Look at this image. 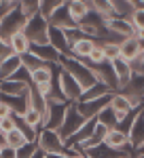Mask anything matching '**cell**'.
Masks as SVG:
<instances>
[{"instance_id":"cell-21","label":"cell","mask_w":144,"mask_h":158,"mask_svg":"<svg viewBox=\"0 0 144 158\" xmlns=\"http://www.w3.org/2000/svg\"><path fill=\"white\" fill-rule=\"evenodd\" d=\"M9 44H11V49L15 55H19V57H24L25 53H30L32 49V42H30V38L25 36V32H15L11 38H9Z\"/></svg>"},{"instance_id":"cell-36","label":"cell","mask_w":144,"mask_h":158,"mask_svg":"<svg viewBox=\"0 0 144 158\" xmlns=\"http://www.w3.org/2000/svg\"><path fill=\"white\" fill-rule=\"evenodd\" d=\"M87 59H89V65H100V63L108 61V59H106V53H104V49H102V47H100L97 42H96V47H93L91 55H89Z\"/></svg>"},{"instance_id":"cell-51","label":"cell","mask_w":144,"mask_h":158,"mask_svg":"<svg viewBox=\"0 0 144 158\" xmlns=\"http://www.w3.org/2000/svg\"><path fill=\"white\" fill-rule=\"evenodd\" d=\"M87 158H89V156H87Z\"/></svg>"},{"instance_id":"cell-37","label":"cell","mask_w":144,"mask_h":158,"mask_svg":"<svg viewBox=\"0 0 144 158\" xmlns=\"http://www.w3.org/2000/svg\"><path fill=\"white\" fill-rule=\"evenodd\" d=\"M38 150H40V148H38L36 141H28V143H24L21 148H17V158H30V156H34Z\"/></svg>"},{"instance_id":"cell-38","label":"cell","mask_w":144,"mask_h":158,"mask_svg":"<svg viewBox=\"0 0 144 158\" xmlns=\"http://www.w3.org/2000/svg\"><path fill=\"white\" fill-rule=\"evenodd\" d=\"M13 129H17V118H15V114L0 118V133L2 135H7L9 131H13Z\"/></svg>"},{"instance_id":"cell-48","label":"cell","mask_w":144,"mask_h":158,"mask_svg":"<svg viewBox=\"0 0 144 158\" xmlns=\"http://www.w3.org/2000/svg\"><path fill=\"white\" fill-rule=\"evenodd\" d=\"M133 2H136L138 6H144V0H133Z\"/></svg>"},{"instance_id":"cell-43","label":"cell","mask_w":144,"mask_h":158,"mask_svg":"<svg viewBox=\"0 0 144 158\" xmlns=\"http://www.w3.org/2000/svg\"><path fill=\"white\" fill-rule=\"evenodd\" d=\"M72 154H57V152H49L45 154V158H70Z\"/></svg>"},{"instance_id":"cell-31","label":"cell","mask_w":144,"mask_h":158,"mask_svg":"<svg viewBox=\"0 0 144 158\" xmlns=\"http://www.w3.org/2000/svg\"><path fill=\"white\" fill-rule=\"evenodd\" d=\"M24 143H28V139H25V135L21 133V129L17 127V129H13L9 133L4 135V146H11V148H21Z\"/></svg>"},{"instance_id":"cell-45","label":"cell","mask_w":144,"mask_h":158,"mask_svg":"<svg viewBox=\"0 0 144 158\" xmlns=\"http://www.w3.org/2000/svg\"><path fill=\"white\" fill-rule=\"evenodd\" d=\"M30 158H45V152H43V150H38L34 156H30Z\"/></svg>"},{"instance_id":"cell-10","label":"cell","mask_w":144,"mask_h":158,"mask_svg":"<svg viewBox=\"0 0 144 158\" xmlns=\"http://www.w3.org/2000/svg\"><path fill=\"white\" fill-rule=\"evenodd\" d=\"M0 93L2 95H24V97H30L32 95V85L24 82V80L7 78V80H0Z\"/></svg>"},{"instance_id":"cell-6","label":"cell","mask_w":144,"mask_h":158,"mask_svg":"<svg viewBox=\"0 0 144 158\" xmlns=\"http://www.w3.org/2000/svg\"><path fill=\"white\" fill-rule=\"evenodd\" d=\"M85 122H87V118H85L83 114L79 112L76 103H68L66 118H64V122H61V127H60V131H57V133L61 135V139H64V141H68L72 135H74L79 129H81V127H83Z\"/></svg>"},{"instance_id":"cell-20","label":"cell","mask_w":144,"mask_h":158,"mask_svg":"<svg viewBox=\"0 0 144 158\" xmlns=\"http://www.w3.org/2000/svg\"><path fill=\"white\" fill-rule=\"evenodd\" d=\"M30 51H32L34 55H38L45 63H51V65H55V63L60 61V57H61V53L55 49V47H51L49 42L47 44H32Z\"/></svg>"},{"instance_id":"cell-8","label":"cell","mask_w":144,"mask_h":158,"mask_svg":"<svg viewBox=\"0 0 144 158\" xmlns=\"http://www.w3.org/2000/svg\"><path fill=\"white\" fill-rule=\"evenodd\" d=\"M110 95L112 93H108L104 97H97V99H89V101H76V108L85 118H97V114L110 106Z\"/></svg>"},{"instance_id":"cell-41","label":"cell","mask_w":144,"mask_h":158,"mask_svg":"<svg viewBox=\"0 0 144 158\" xmlns=\"http://www.w3.org/2000/svg\"><path fill=\"white\" fill-rule=\"evenodd\" d=\"M0 158H17V148H11V146H4V143H2Z\"/></svg>"},{"instance_id":"cell-17","label":"cell","mask_w":144,"mask_h":158,"mask_svg":"<svg viewBox=\"0 0 144 158\" xmlns=\"http://www.w3.org/2000/svg\"><path fill=\"white\" fill-rule=\"evenodd\" d=\"M104 143L110 148H117V150H132V146H129V135L123 133V131H119V129H108L106 137H104Z\"/></svg>"},{"instance_id":"cell-13","label":"cell","mask_w":144,"mask_h":158,"mask_svg":"<svg viewBox=\"0 0 144 158\" xmlns=\"http://www.w3.org/2000/svg\"><path fill=\"white\" fill-rule=\"evenodd\" d=\"M49 44L55 47L61 55H70V42L66 36V30H61V27H55V25L49 27Z\"/></svg>"},{"instance_id":"cell-50","label":"cell","mask_w":144,"mask_h":158,"mask_svg":"<svg viewBox=\"0 0 144 158\" xmlns=\"http://www.w3.org/2000/svg\"><path fill=\"white\" fill-rule=\"evenodd\" d=\"M142 103H144V99H142Z\"/></svg>"},{"instance_id":"cell-2","label":"cell","mask_w":144,"mask_h":158,"mask_svg":"<svg viewBox=\"0 0 144 158\" xmlns=\"http://www.w3.org/2000/svg\"><path fill=\"white\" fill-rule=\"evenodd\" d=\"M28 15L21 11V6L19 4H13L7 9V13L0 17V36L4 38V40H9V38L15 34V32H21L28 23Z\"/></svg>"},{"instance_id":"cell-32","label":"cell","mask_w":144,"mask_h":158,"mask_svg":"<svg viewBox=\"0 0 144 158\" xmlns=\"http://www.w3.org/2000/svg\"><path fill=\"white\" fill-rule=\"evenodd\" d=\"M68 0H40V15H45V17H51L53 13L57 11L60 6H64Z\"/></svg>"},{"instance_id":"cell-9","label":"cell","mask_w":144,"mask_h":158,"mask_svg":"<svg viewBox=\"0 0 144 158\" xmlns=\"http://www.w3.org/2000/svg\"><path fill=\"white\" fill-rule=\"evenodd\" d=\"M91 70L96 74L97 82H104L112 93L119 91V80H117V74L112 70V63H110V61H104V63H100V65H91Z\"/></svg>"},{"instance_id":"cell-34","label":"cell","mask_w":144,"mask_h":158,"mask_svg":"<svg viewBox=\"0 0 144 158\" xmlns=\"http://www.w3.org/2000/svg\"><path fill=\"white\" fill-rule=\"evenodd\" d=\"M96 42L102 47V49H104L108 61H112V59H117V57H121V51H119V44H117V42H102V40H96Z\"/></svg>"},{"instance_id":"cell-25","label":"cell","mask_w":144,"mask_h":158,"mask_svg":"<svg viewBox=\"0 0 144 158\" xmlns=\"http://www.w3.org/2000/svg\"><path fill=\"white\" fill-rule=\"evenodd\" d=\"M21 65H24V63H21V57H19V55H11V57H7L4 61H0V80L11 78Z\"/></svg>"},{"instance_id":"cell-19","label":"cell","mask_w":144,"mask_h":158,"mask_svg":"<svg viewBox=\"0 0 144 158\" xmlns=\"http://www.w3.org/2000/svg\"><path fill=\"white\" fill-rule=\"evenodd\" d=\"M144 143V106L140 108V114L136 122L132 124V131H129V146L132 150H138V148Z\"/></svg>"},{"instance_id":"cell-44","label":"cell","mask_w":144,"mask_h":158,"mask_svg":"<svg viewBox=\"0 0 144 158\" xmlns=\"http://www.w3.org/2000/svg\"><path fill=\"white\" fill-rule=\"evenodd\" d=\"M2 4H7V6H11V4H19V0H2Z\"/></svg>"},{"instance_id":"cell-33","label":"cell","mask_w":144,"mask_h":158,"mask_svg":"<svg viewBox=\"0 0 144 158\" xmlns=\"http://www.w3.org/2000/svg\"><path fill=\"white\" fill-rule=\"evenodd\" d=\"M21 118H24V120L28 122V124L36 127V129H43V112H38V110L32 108V106L25 110V114L21 116Z\"/></svg>"},{"instance_id":"cell-16","label":"cell","mask_w":144,"mask_h":158,"mask_svg":"<svg viewBox=\"0 0 144 158\" xmlns=\"http://www.w3.org/2000/svg\"><path fill=\"white\" fill-rule=\"evenodd\" d=\"M112 63V70H115V74H117V80H119V91L123 89V86L127 85L129 80H132V63L127 59H123V57H117V59L110 61Z\"/></svg>"},{"instance_id":"cell-3","label":"cell","mask_w":144,"mask_h":158,"mask_svg":"<svg viewBox=\"0 0 144 158\" xmlns=\"http://www.w3.org/2000/svg\"><path fill=\"white\" fill-rule=\"evenodd\" d=\"M49 27H51L49 19L45 15L36 13V15H32V17L28 19L24 32H25V36L30 38L32 44H47L49 42Z\"/></svg>"},{"instance_id":"cell-30","label":"cell","mask_w":144,"mask_h":158,"mask_svg":"<svg viewBox=\"0 0 144 158\" xmlns=\"http://www.w3.org/2000/svg\"><path fill=\"white\" fill-rule=\"evenodd\" d=\"M97 122H100V124H104L106 129H117V127H119V118H117V114L112 112L110 106L104 108L100 114H97Z\"/></svg>"},{"instance_id":"cell-22","label":"cell","mask_w":144,"mask_h":158,"mask_svg":"<svg viewBox=\"0 0 144 158\" xmlns=\"http://www.w3.org/2000/svg\"><path fill=\"white\" fill-rule=\"evenodd\" d=\"M93 47H96V40H93V38H89V36H85V38L76 40V42L72 44L70 55H72V57H76V59H87V57L91 55Z\"/></svg>"},{"instance_id":"cell-7","label":"cell","mask_w":144,"mask_h":158,"mask_svg":"<svg viewBox=\"0 0 144 158\" xmlns=\"http://www.w3.org/2000/svg\"><path fill=\"white\" fill-rule=\"evenodd\" d=\"M66 112H68V103L64 101H49V110L47 114L43 116V129H53V131H60L61 122L66 118Z\"/></svg>"},{"instance_id":"cell-29","label":"cell","mask_w":144,"mask_h":158,"mask_svg":"<svg viewBox=\"0 0 144 158\" xmlns=\"http://www.w3.org/2000/svg\"><path fill=\"white\" fill-rule=\"evenodd\" d=\"M21 63H24V68L28 72H34V70H40V68H45V65H51V63H45V61L40 59L38 55H34L32 51L30 53H25L24 57H21ZM57 65V63H55Z\"/></svg>"},{"instance_id":"cell-12","label":"cell","mask_w":144,"mask_h":158,"mask_svg":"<svg viewBox=\"0 0 144 158\" xmlns=\"http://www.w3.org/2000/svg\"><path fill=\"white\" fill-rule=\"evenodd\" d=\"M110 108H112V112L117 114V118H119V120H123L132 110H136L132 106V101L127 99V95H125V93H121V91H117V93H112V95H110Z\"/></svg>"},{"instance_id":"cell-46","label":"cell","mask_w":144,"mask_h":158,"mask_svg":"<svg viewBox=\"0 0 144 158\" xmlns=\"http://www.w3.org/2000/svg\"><path fill=\"white\" fill-rule=\"evenodd\" d=\"M70 158H87V156H85L83 152H76V154H72V156H70Z\"/></svg>"},{"instance_id":"cell-28","label":"cell","mask_w":144,"mask_h":158,"mask_svg":"<svg viewBox=\"0 0 144 158\" xmlns=\"http://www.w3.org/2000/svg\"><path fill=\"white\" fill-rule=\"evenodd\" d=\"M87 4H89V9L97 15H102V17H115V13H112V4H110V0H87Z\"/></svg>"},{"instance_id":"cell-18","label":"cell","mask_w":144,"mask_h":158,"mask_svg":"<svg viewBox=\"0 0 144 158\" xmlns=\"http://www.w3.org/2000/svg\"><path fill=\"white\" fill-rule=\"evenodd\" d=\"M119 51H121V57L123 59H127L129 63L132 61H136L138 57H140V51H142V42L138 40V38H125L123 42L119 44Z\"/></svg>"},{"instance_id":"cell-27","label":"cell","mask_w":144,"mask_h":158,"mask_svg":"<svg viewBox=\"0 0 144 158\" xmlns=\"http://www.w3.org/2000/svg\"><path fill=\"white\" fill-rule=\"evenodd\" d=\"M108 93H112V91H110V89H108L104 82H96L93 86L85 89L79 101H89V99H97V97H104V95H108Z\"/></svg>"},{"instance_id":"cell-26","label":"cell","mask_w":144,"mask_h":158,"mask_svg":"<svg viewBox=\"0 0 144 158\" xmlns=\"http://www.w3.org/2000/svg\"><path fill=\"white\" fill-rule=\"evenodd\" d=\"M66 4H68V11H70L72 19H74L76 23H81L85 17H87V15L91 13L89 4H87V0H68Z\"/></svg>"},{"instance_id":"cell-35","label":"cell","mask_w":144,"mask_h":158,"mask_svg":"<svg viewBox=\"0 0 144 158\" xmlns=\"http://www.w3.org/2000/svg\"><path fill=\"white\" fill-rule=\"evenodd\" d=\"M19 6L28 17H32L36 13H40V0H19Z\"/></svg>"},{"instance_id":"cell-1","label":"cell","mask_w":144,"mask_h":158,"mask_svg":"<svg viewBox=\"0 0 144 158\" xmlns=\"http://www.w3.org/2000/svg\"><path fill=\"white\" fill-rule=\"evenodd\" d=\"M57 65H61L64 70H68V72L79 80V85L85 89H89V86H93L97 82L96 74L91 70V65L89 63H85L83 59H76V57H72V55H61L60 61H57Z\"/></svg>"},{"instance_id":"cell-49","label":"cell","mask_w":144,"mask_h":158,"mask_svg":"<svg viewBox=\"0 0 144 158\" xmlns=\"http://www.w3.org/2000/svg\"><path fill=\"white\" fill-rule=\"evenodd\" d=\"M0 150H2V143H0Z\"/></svg>"},{"instance_id":"cell-14","label":"cell","mask_w":144,"mask_h":158,"mask_svg":"<svg viewBox=\"0 0 144 158\" xmlns=\"http://www.w3.org/2000/svg\"><path fill=\"white\" fill-rule=\"evenodd\" d=\"M49 23L55 25V27H61V30H72V27H79V23L72 19L70 11H68V4L60 6L57 11L53 13V15L49 17Z\"/></svg>"},{"instance_id":"cell-40","label":"cell","mask_w":144,"mask_h":158,"mask_svg":"<svg viewBox=\"0 0 144 158\" xmlns=\"http://www.w3.org/2000/svg\"><path fill=\"white\" fill-rule=\"evenodd\" d=\"M11 55H15V53H13L9 40H4V38L0 36V61H4L7 57H11Z\"/></svg>"},{"instance_id":"cell-42","label":"cell","mask_w":144,"mask_h":158,"mask_svg":"<svg viewBox=\"0 0 144 158\" xmlns=\"http://www.w3.org/2000/svg\"><path fill=\"white\" fill-rule=\"evenodd\" d=\"M11 114H13V112H11V108H9V103L0 99V118H4V116H11Z\"/></svg>"},{"instance_id":"cell-24","label":"cell","mask_w":144,"mask_h":158,"mask_svg":"<svg viewBox=\"0 0 144 158\" xmlns=\"http://www.w3.org/2000/svg\"><path fill=\"white\" fill-rule=\"evenodd\" d=\"M108 133V129L104 127V124H100L97 122V127H96V131H93V135L89 137V139H85L83 143L79 146V152H87V150H91V148H97L100 143H104V137H106Z\"/></svg>"},{"instance_id":"cell-39","label":"cell","mask_w":144,"mask_h":158,"mask_svg":"<svg viewBox=\"0 0 144 158\" xmlns=\"http://www.w3.org/2000/svg\"><path fill=\"white\" fill-rule=\"evenodd\" d=\"M132 23L136 30H144V6L136 9V13L132 15Z\"/></svg>"},{"instance_id":"cell-15","label":"cell","mask_w":144,"mask_h":158,"mask_svg":"<svg viewBox=\"0 0 144 158\" xmlns=\"http://www.w3.org/2000/svg\"><path fill=\"white\" fill-rule=\"evenodd\" d=\"M83 154L89 156V158H129V152L110 148V146H106V143H100L97 148H91V150H87Z\"/></svg>"},{"instance_id":"cell-4","label":"cell","mask_w":144,"mask_h":158,"mask_svg":"<svg viewBox=\"0 0 144 158\" xmlns=\"http://www.w3.org/2000/svg\"><path fill=\"white\" fill-rule=\"evenodd\" d=\"M36 143H38V148H40L45 154H49V152H57V154H76V152H72L70 148L66 146V141L61 139V135L57 133V131H53V129H40Z\"/></svg>"},{"instance_id":"cell-47","label":"cell","mask_w":144,"mask_h":158,"mask_svg":"<svg viewBox=\"0 0 144 158\" xmlns=\"http://www.w3.org/2000/svg\"><path fill=\"white\" fill-rule=\"evenodd\" d=\"M138 59H140V61L144 63V47H142V51H140V57H138Z\"/></svg>"},{"instance_id":"cell-52","label":"cell","mask_w":144,"mask_h":158,"mask_svg":"<svg viewBox=\"0 0 144 158\" xmlns=\"http://www.w3.org/2000/svg\"><path fill=\"white\" fill-rule=\"evenodd\" d=\"M142 47H144V44H142Z\"/></svg>"},{"instance_id":"cell-5","label":"cell","mask_w":144,"mask_h":158,"mask_svg":"<svg viewBox=\"0 0 144 158\" xmlns=\"http://www.w3.org/2000/svg\"><path fill=\"white\" fill-rule=\"evenodd\" d=\"M55 76H57V82H60L64 97L68 99L70 103H76L81 99V95H83V86L79 85V80L68 70H64L61 65H55Z\"/></svg>"},{"instance_id":"cell-23","label":"cell","mask_w":144,"mask_h":158,"mask_svg":"<svg viewBox=\"0 0 144 158\" xmlns=\"http://www.w3.org/2000/svg\"><path fill=\"white\" fill-rule=\"evenodd\" d=\"M110 4H112L115 17H121V19H132V15L138 9L133 0H110Z\"/></svg>"},{"instance_id":"cell-11","label":"cell","mask_w":144,"mask_h":158,"mask_svg":"<svg viewBox=\"0 0 144 158\" xmlns=\"http://www.w3.org/2000/svg\"><path fill=\"white\" fill-rule=\"evenodd\" d=\"M106 27L112 32V34H117V36H121L123 40L125 38H132L133 34H136V27H133L132 19H121V17H110V19H106Z\"/></svg>"}]
</instances>
